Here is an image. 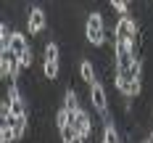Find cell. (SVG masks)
<instances>
[{
  "label": "cell",
  "mask_w": 153,
  "mask_h": 143,
  "mask_svg": "<svg viewBox=\"0 0 153 143\" xmlns=\"http://www.w3.org/2000/svg\"><path fill=\"white\" fill-rule=\"evenodd\" d=\"M85 40L92 48H103L108 43V29H106V19L100 11H90L85 19Z\"/></svg>",
  "instance_id": "obj_1"
},
{
  "label": "cell",
  "mask_w": 153,
  "mask_h": 143,
  "mask_svg": "<svg viewBox=\"0 0 153 143\" xmlns=\"http://www.w3.org/2000/svg\"><path fill=\"white\" fill-rule=\"evenodd\" d=\"M114 85H116V93L122 95V98H127V101H135V98L143 95V79H135L127 72H116Z\"/></svg>",
  "instance_id": "obj_2"
},
{
  "label": "cell",
  "mask_w": 153,
  "mask_h": 143,
  "mask_svg": "<svg viewBox=\"0 0 153 143\" xmlns=\"http://www.w3.org/2000/svg\"><path fill=\"white\" fill-rule=\"evenodd\" d=\"M24 24H27V34L29 37H40L48 29V13L40 5H32L27 11V16H24Z\"/></svg>",
  "instance_id": "obj_3"
},
{
  "label": "cell",
  "mask_w": 153,
  "mask_h": 143,
  "mask_svg": "<svg viewBox=\"0 0 153 143\" xmlns=\"http://www.w3.org/2000/svg\"><path fill=\"white\" fill-rule=\"evenodd\" d=\"M19 74H21L19 58L11 53H0V77L8 79V82H19Z\"/></svg>",
  "instance_id": "obj_4"
},
{
  "label": "cell",
  "mask_w": 153,
  "mask_h": 143,
  "mask_svg": "<svg viewBox=\"0 0 153 143\" xmlns=\"http://www.w3.org/2000/svg\"><path fill=\"white\" fill-rule=\"evenodd\" d=\"M71 127H74L76 133H79V138H87L92 135V119H90V111H76L71 114Z\"/></svg>",
  "instance_id": "obj_5"
},
{
  "label": "cell",
  "mask_w": 153,
  "mask_h": 143,
  "mask_svg": "<svg viewBox=\"0 0 153 143\" xmlns=\"http://www.w3.org/2000/svg\"><path fill=\"white\" fill-rule=\"evenodd\" d=\"M79 79H82L87 88H92L95 82H100V79H98V66H95L90 58H82V64H79Z\"/></svg>",
  "instance_id": "obj_6"
},
{
  "label": "cell",
  "mask_w": 153,
  "mask_h": 143,
  "mask_svg": "<svg viewBox=\"0 0 153 143\" xmlns=\"http://www.w3.org/2000/svg\"><path fill=\"white\" fill-rule=\"evenodd\" d=\"M27 37H29V34H24V32H13V37H11V45H8V53H11V56H16V58H21V56L29 50Z\"/></svg>",
  "instance_id": "obj_7"
},
{
  "label": "cell",
  "mask_w": 153,
  "mask_h": 143,
  "mask_svg": "<svg viewBox=\"0 0 153 143\" xmlns=\"http://www.w3.org/2000/svg\"><path fill=\"white\" fill-rule=\"evenodd\" d=\"M42 61L45 64H61V48L56 40H48L42 45Z\"/></svg>",
  "instance_id": "obj_8"
},
{
  "label": "cell",
  "mask_w": 153,
  "mask_h": 143,
  "mask_svg": "<svg viewBox=\"0 0 153 143\" xmlns=\"http://www.w3.org/2000/svg\"><path fill=\"white\" fill-rule=\"evenodd\" d=\"M61 109H66L69 114H76V111H82L76 90H71V88H66V90H63V103H61Z\"/></svg>",
  "instance_id": "obj_9"
},
{
  "label": "cell",
  "mask_w": 153,
  "mask_h": 143,
  "mask_svg": "<svg viewBox=\"0 0 153 143\" xmlns=\"http://www.w3.org/2000/svg\"><path fill=\"white\" fill-rule=\"evenodd\" d=\"M100 141H103V143H122V133H119V127L114 125V122H106V125H103V135H100Z\"/></svg>",
  "instance_id": "obj_10"
},
{
  "label": "cell",
  "mask_w": 153,
  "mask_h": 143,
  "mask_svg": "<svg viewBox=\"0 0 153 143\" xmlns=\"http://www.w3.org/2000/svg\"><path fill=\"white\" fill-rule=\"evenodd\" d=\"M111 11H116V16H129L132 11V3H124V0H111Z\"/></svg>",
  "instance_id": "obj_11"
},
{
  "label": "cell",
  "mask_w": 153,
  "mask_h": 143,
  "mask_svg": "<svg viewBox=\"0 0 153 143\" xmlns=\"http://www.w3.org/2000/svg\"><path fill=\"white\" fill-rule=\"evenodd\" d=\"M0 143H19L11 125H0Z\"/></svg>",
  "instance_id": "obj_12"
},
{
  "label": "cell",
  "mask_w": 153,
  "mask_h": 143,
  "mask_svg": "<svg viewBox=\"0 0 153 143\" xmlns=\"http://www.w3.org/2000/svg\"><path fill=\"white\" fill-rule=\"evenodd\" d=\"M19 64H21V72H24V69L29 72V69H32V64H34V53H32V48L21 56V58H19Z\"/></svg>",
  "instance_id": "obj_13"
},
{
  "label": "cell",
  "mask_w": 153,
  "mask_h": 143,
  "mask_svg": "<svg viewBox=\"0 0 153 143\" xmlns=\"http://www.w3.org/2000/svg\"><path fill=\"white\" fill-rule=\"evenodd\" d=\"M143 143H153V127L148 130V135H145V141H143Z\"/></svg>",
  "instance_id": "obj_14"
},
{
  "label": "cell",
  "mask_w": 153,
  "mask_h": 143,
  "mask_svg": "<svg viewBox=\"0 0 153 143\" xmlns=\"http://www.w3.org/2000/svg\"><path fill=\"white\" fill-rule=\"evenodd\" d=\"M74 143H87V138H76V141Z\"/></svg>",
  "instance_id": "obj_15"
},
{
  "label": "cell",
  "mask_w": 153,
  "mask_h": 143,
  "mask_svg": "<svg viewBox=\"0 0 153 143\" xmlns=\"http://www.w3.org/2000/svg\"><path fill=\"white\" fill-rule=\"evenodd\" d=\"M98 143H103V141H98Z\"/></svg>",
  "instance_id": "obj_16"
}]
</instances>
